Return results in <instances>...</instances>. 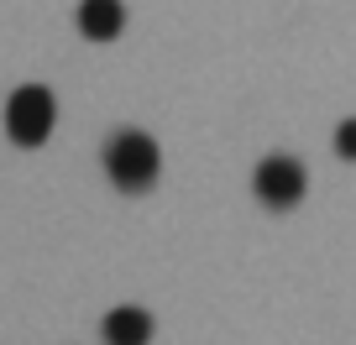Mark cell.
Listing matches in <instances>:
<instances>
[{
  "label": "cell",
  "mask_w": 356,
  "mask_h": 345,
  "mask_svg": "<svg viewBox=\"0 0 356 345\" xmlns=\"http://www.w3.org/2000/svg\"><path fill=\"white\" fill-rule=\"evenodd\" d=\"M105 173L121 194H147L163 173V152L147 131H115L105 142Z\"/></svg>",
  "instance_id": "cell-1"
},
{
  "label": "cell",
  "mask_w": 356,
  "mask_h": 345,
  "mask_svg": "<svg viewBox=\"0 0 356 345\" xmlns=\"http://www.w3.org/2000/svg\"><path fill=\"white\" fill-rule=\"evenodd\" d=\"M53 121H58V100H53L47 84L11 90V100H6V136L16 146H42L53 136Z\"/></svg>",
  "instance_id": "cell-2"
},
{
  "label": "cell",
  "mask_w": 356,
  "mask_h": 345,
  "mask_svg": "<svg viewBox=\"0 0 356 345\" xmlns=\"http://www.w3.org/2000/svg\"><path fill=\"white\" fill-rule=\"evenodd\" d=\"M252 189H257V199H262L267 210H293V204L304 199V189H309V173H304L299 157L273 152V157H262V162H257Z\"/></svg>",
  "instance_id": "cell-3"
},
{
  "label": "cell",
  "mask_w": 356,
  "mask_h": 345,
  "mask_svg": "<svg viewBox=\"0 0 356 345\" xmlns=\"http://www.w3.org/2000/svg\"><path fill=\"white\" fill-rule=\"evenodd\" d=\"M126 26V6L121 0H79V32L89 42H115Z\"/></svg>",
  "instance_id": "cell-4"
},
{
  "label": "cell",
  "mask_w": 356,
  "mask_h": 345,
  "mask_svg": "<svg viewBox=\"0 0 356 345\" xmlns=\"http://www.w3.org/2000/svg\"><path fill=\"white\" fill-rule=\"evenodd\" d=\"M100 335H105V345H147L152 340V314L136 309V303H121V309L105 314Z\"/></svg>",
  "instance_id": "cell-5"
},
{
  "label": "cell",
  "mask_w": 356,
  "mask_h": 345,
  "mask_svg": "<svg viewBox=\"0 0 356 345\" xmlns=\"http://www.w3.org/2000/svg\"><path fill=\"white\" fill-rule=\"evenodd\" d=\"M335 152H341L346 162H356V115L341 121V131H335Z\"/></svg>",
  "instance_id": "cell-6"
}]
</instances>
